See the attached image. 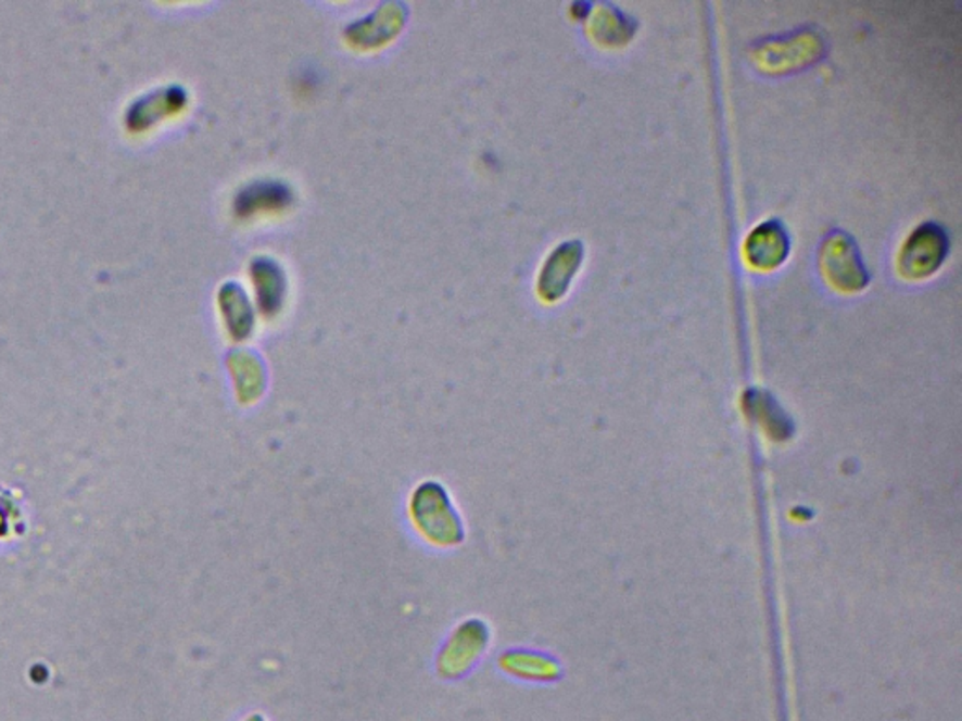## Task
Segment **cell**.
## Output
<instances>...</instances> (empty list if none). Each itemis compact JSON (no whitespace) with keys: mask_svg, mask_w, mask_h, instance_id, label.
<instances>
[{"mask_svg":"<svg viewBox=\"0 0 962 721\" xmlns=\"http://www.w3.org/2000/svg\"><path fill=\"white\" fill-rule=\"evenodd\" d=\"M948 252V237L936 224H923L908 237L900 250L899 267L910 278L928 277L938 269Z\"/></svg>","mask_w":962,"mask_h":721,"instance_id":"6da1fadb","label":"cell"},{"mask_svg":"<svg viewBox=\"0 0 962 721\" xmlns=\"http://www.w3.org/2000/svg\"><path fill=\"white\" fill-rule=\"evenodd\" d=\"M784 254H786V237L776 226L761 224L760 228L748 237L746 257L754 267L771 269L774 265L781 264Z\"/></svg>","mask_w":962,"mask_h":721,"instance_id":"7a4b0ae2","label":"cell"}]
</instances>
